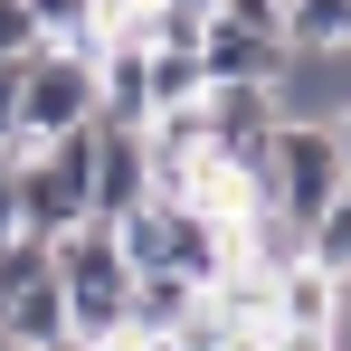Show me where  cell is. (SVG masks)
I'll return each instance as SVG.
<instances>
[{"instance_id": "30bf717a", "label": "cell", "mask_w": 351, "mask_h": 351, "mask_svg": "<svg viewBox=\"0 0 351 351\" xmlns=\"http://www.w3.org/2000/svg\"><path fill=\"white\" fill-rule=\"evenodd\" d=\"M143 58H152V114H180V105L209 95V58L199 48H143Z\"/></svg>"}, {"instance_id": "277c9868", "label": "cell", "mask_w": 351, "mask_h": 351, "mask_svg": "<svg viewBox=\"0 0 351 351\" xmlns=\"http://www.w3.org/2000/svg\"><path fill=\"white\" fill-rule=\"evenodd\" d=\"M95 123H114V133L152 123V58H143V38H105L95 48Z\"/></svg>"}, {"instance_id": "9a60e30c", "label": "cell", "mask_w": 351, "mask_h": 351, "mask_svg": "<svg viewBox=\"0 0 351 351\" xmlns=\"http://www.w3.org/2000/svg\"><path fill=\"white\" fill-rule=\"evenodd\" d=\"M323 123H332V152H342V180H351V105H332Z\"/></svg>"}, {"instance_id": "7a4b0ae2", "label": "cell", "mask_w": 351, "mask_h": 351, "mask_svg": "<svg viewBox=\"0 0 351 351\" xmlns=\"http://www.w3.org/2000/svg\"><path fill=\"white\" fill-rule=\"evenodd\" d=\"M266 190H276V209H285V219H304V228H313V219L351 190L323 114H285V123H276V143H266Z\"/></svg>"}, {"instance_id": "e0dca14e", "label": "cell", "mask_w": 351, "mask_h": 351, "mask_svg": "<svg viewBox=\"0 0 351 351\" xmlns=\"http://www.w3.org/2000/svg\"><path fill=\"white\" fill-rule=\"evenodd\" d=\"M152 351H171V342H152Z\"/></svg>"}, {"instance_id": "5b68a950", "label": "cell", "mask_w": 351, "mask_h": 351, "mask_svg": "<svg viewBox=\"0 0 351 351\" xmlns=\"http://www.w3.org/2000/svg\"><path fill=\"white\" fill-rule=\"evenodd\" d=\"M95 219H133L143 199H152V152H143V133H114V123H95Z\"/></svg>"}, {"instance_id": "8fae6325", "label": "cell", "mask_w": 351, "mask_h": 351, "mask_svg": "<svg viewBox=\"0 0 351 351\" xmlns=\"http://www.w3.org/2000/svg\"><path fill=\"white\" fill-rule=\"evenodd\" d=\"M29 19H38V38H86V48H105V0H29Z\"/></svg>"}, {"instance_id": "7c38bea8", "label": "cell", "mask_w": 351, "mask_h": 351, "mask_svg": "<svg viewBox=\"0 0 351 351\" xmlns=\"http://www.w3.org/2000/svg\"><path fill=\"white\" fill-rule=\"evenodd\" d=\"M304 256H313L323 276H351V190L323 209V219H313V228H304Z\"/></svg>"}, {"instance_id": "4fadbf2b", "label": "cell", "mask_w": 351, "mask_h": 351, "mask_svg": "<svg viewBox=\"0 0 351 351\" xmlns=\"http://www.w3.org/2000/svg\"><path fill=\"white\" fill-rule=\"evenodd\" d=\"M38 48V19H29V0H0V66H19Z\"/></svg>"}, {"instance_id": "2e32d148", "label": "cell", "mask_w": 351, "mask_h": 351, "mask_svg": "<svg viewBox=\"0 0 351 351\" xmlns=\"http://www.w3.org/2000/svg\"><path fill=\"white\" fill-rule=\"evenodd\" d=\"M190 10H219V0H190Z\"/></svg>"}, {"instance_id": "6da1fadb", "label": "cell", "mask_w": 351, "mask_h": 351, "mask_svg": "<svg viewBox=\"0 0 351 351\" xmlns=\"http://www.w3.org/2000/svg\"><path fill=\"white\" fill-rule=\"evenodd\" d=\"M95 123V48L86 38H38L19 58V152Z\"/></svg>"}, {"instance_id": "3957f363", "label": "cell", "mask_w": 351, "mask_h": 351, "mask_svg": "<svg viewBox=\"0 0 351 351\" xmlns=\"http://www.w3.org/2000/svg\"><path fill=\"white\" fill-rule=\"evenodd\" d=\"M199 58H209V86H285V76H294V38H285V19L209 10Z\"/></svg>"}, {"instance_id": "52a82bcc", "label": "cell", "mask_w": 351, "mask_h": 351, "mask_svg": "<svg viewBox=\"0 0 351 351\" xmlns=\"http://www.w3.org/2000/svg\"><path fill=\"white\" fill-rule=\"evenodd\" d=\"M276 323H304V332H342V276H323L313 256L276 276V304H266Z\"/></svg>"}, {"instance_id": "9c48e42d", "label": "cell", "mask_w": 351, "mask_h": 351, "mask_svg": "<svg viewBox=\"0 0 351 351\" xmlns=\"http://www.w3.org/2000/svg\"><path fill=\"white\" fill-rule=\"evenodd\" d=\"M190 304H199V285H180V276H133V332L143 342H171L190 323Z\"/></svg>"}, {"instance_id": "8992f818", "label": "cell", "mask_w": 351, "mask_h": 351, "mask_svg": "<svg viewBox=\"0 0 351 351\" xmlns=\"http://www.w3.org/2000/svg\"><path fill=\"white\" fill-rule=\"evenodd\" d=\"M0 351H76L66 342V285L29 276L19 294H0Z\"/></svg>"}, {"instance_id": "5bb4252c", "label": "cell", "mask_w": 351, "mask_h": 351, "mask_svg": "<svg viewBox=\"0 0 351 351\" xmlns=\"http://www.w3.org/2000/svg\"><path fill=\"white\" fill-rule=\"evenodd\" d=\"M0 152H19V66H0Z\"/></svg>"}, {"instance_id": "ba28073f", "label": "cell", "mask_w": 351, "mask_h": 351, "mask_svg": "<svg viewBox=\"0 0 351 351\" xmlns=\"http://www.w3.org/2000/svg\"><path fill=\"white\" fill-rule=\"evenodd\" d=\"M294 58H351V0H285Z\"/></svg>"}]
</instances>
